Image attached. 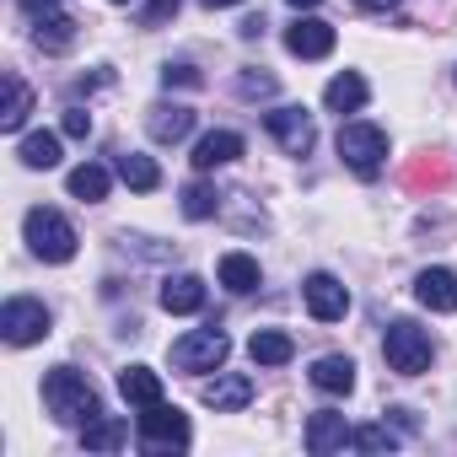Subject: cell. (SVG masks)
<instances>
[{"instance_id":"cell-32","label":"cell","mask_w":457,"mask_h":457,"mask_svg":"<svg viewBox=\"0 0 457 457\" xmlns=\"http://www.w3.org/2000/svg\"><path fill=\"white\" fill-rule=\"evenodd\" d=\"M162 87H167V92H172V87H204V76H199L188 60H167V65H162Z\"/></svg>"},{"instance_id":"cell-8","label":"cell","mask_w":457,"mask_h":457,"mask_svg":"<svg viewBox=\"0 0 457 457\" xmlns=\"http://www.w3.org/2000/svg\"><path fill=\"white\" fill-rule=\"evenodd\" d=\"M264 129H270L291 156H312V145H318V124H312V113H307L302 103L270 108V113H264Z\"/></svg>"},{"instance_id":"cell-35","label":"cell","mask_w":457,"mask_h":457,"mask_svg":"<svg viewBox=\"0 0 457 457\" xmlns=\"http://www.w3.org/2000/svg\"><path fill=\"white\" fill-rule=\"evenodd\" d=\"M22 12H28L33 22H44V17H54V12H60V0H22Z\"/></svg>"},{"instance_id":"cell-15","label":"cell","mask_w":457,"mask_h":457,"mask_svg":"<svg viewBox=\"0 0 457 457\" xmlns=\"http://www.w3.org/2000/svg\"><path fill=\"white\" fill-rule=\"evenodd\" d=\"M414 296H420V307H430V312H457V270H446V264L420 270Z\"/></svg>"},{"instance_id":"cell-21","label":"cell","mask_w":457,"mask_h":457,"mask_svg":"<svg viewBox=\"0 0 457 457\" xmlns=\"http://www.w3.org/2000/svg\"><path fill=\"white\" fill-rule=\"evenodd\" d=\"M113 172H119L135 194H151V188L162 183V167H156L151 156H140V151H119V156H113Z\"/></svg>"},{"instance_id":"cell-27","label":"cell","mask_w":457,"mask_h":457,"mask_svg":"<svg viewBox=\"0 0 457 457\" xmlns=\"http://www.w3.org/2000/svg\"><path fill=\"white\" fill-rule=\"evenodd\" d=\"M17 156H22V167H33V172H49V167H60V135L38 129V135H28V140L17 145Z\"/></svg>"},{"instance_id":"cell-26","label":"cell","mask_w":457,"mask_h":457,"mask_svg":"<svg viewBox=\"0 0 457 457\" xmlns=\"http://www.w3.org/2000/svg\"><path fill=\"white\" fill-rule=\"evenodd\" d=\"M28 113H33V92H28V81H22V76H6V108H0V129L17 135V129L28 124Z\"/></svg>"},{"instance_id":"cell-17","label":"cell","mask_w":457,"mask_h":457,"mask_svg":"<svg viewBox=\"0 0 457 457\" xmlns=\"http://www.w3.org/2000/svg\"><path fill=\"white\" fill-rule=\"evenodd\" d=\"M366 97H371V87H366L361 71H339V76L323 87V108H328V113H361Z\"/></svg>"},{"instance_id":"cell-16","label":"cell","mask_w":457,"mask_h":457,"mask_svg":"<svg viewBox=\"0 0 457 457\" xmlns=\"http://www.w3.org/2000/svg\"><path fill=\"white\" fill-rule=\"evenodd\" d=\"M243 156V135L237 129H210V135H199V145H194V167L199 172H215V167H226V162H237Z\"/></svg>"},{"instance_id":"cell-4","label":"cell","mask_w":457,"mask_h":457,"mask_svg":"<svg viewBox=\"0 0 457 457\" xmlns=\"http://www.w3.org/2000/svg\"><path fill=\"white\" fill-rule=\"evenodd\" d=\"M334 145H339V162H345L355 178H377V172H382V162H387V135H382L377 124H366V119L339 124Z\"/></svg>"},{"instance_id":"cell-37","label":"cell","mask_w":457,"mask_h":457,"mask_svg":"<svg viewBox=\"0 0 457 457\" xmlns=\"http://www.w3.org/2000/svg\"><path fill=\"white\" fill-rule=\"evenodd\" d=\"M264 28H270V22H264V17H248V22H243V38H259V33H264Z\"/></svg>"},{"instance_id":"cell-1","label":"cell","mask_w":457,"mask_h":457,"mask_svg":"<svg viewBox=\"0 0 457 457\" xmlns=\"http://www.w3.org/2000/svg\"><path fill=\"white\" fill-rule=\"evenodd\" d=\"M44 403H49V414H54L60 425H92V420L103 414L97 387H92L76 366H54V371L44 377Z\"/></svg>"},{"instance_id":"cell-23","label":"cell","mask_w":457,"mask_h":457,"mask_svg":"<svg viewBox=\"0 0 457 457\" xmlns=\"http://www.w3.org/2000/svg\"><path fill=\"white\" fill-rule=\"evenodd\" d=\"M248 355H253V366H286V361L296 355V345H291V334H280V328H259V334L248 339Z\"/></svg>"},{"instance_id":"cell-34","label":"cell","mask_w":457,"mask_h":457,"mask_svg":"<svg viewBox=\"0 0 457 457\" xmlns=\"http://www.w3.org/2000/svg\"><path fill=\"white\" fill-rule=\"evenodd\" d=\"M65 135L71 140H87L92 135V113L87 108H65Z\"/></svg>"},{"instance_id":"cell-24","label":"cell","mask_w":457,"mask_h":457,"mask_svg":"<svg viewBox=\"0 0 457 457\" xmlns=\"http://www.w3.org/2000/svg\"><path fill=\"white\" fill-rule=\"evenodd\" d=\"M124 441H129V425L113 420V414H97L92 425H81V446L87 452H119Z\"/></svg>"},{"instance_id":"cell-14","label":"cell","mask_w":457,"mask_h":457,"mask_svg":"<svg viewBox=\"0 0 457 457\" xmlns=\"http://www.w3.org/2000/svg\"><path fill=\"white\" fill-rule=\"evenodd\" d=\"M145 129H151V140L178 145V140L194 135V108H183V103H156V108H145Z\"/></svg>"},{"instance_id":"cell-13","label":"cell","mask_w":457,"mask_h":457,"mask_svg":"<svg viewBox=\"0 0 457 457\" xmlns=\"http://www.w3.org/2000/svg\"><path fill=\"white\" fill-rule=\"evenodd\" d=\"M350 420L345 414H334V409H318L312 420H307V452L312 457H328V452H345L350 446Z\"/></svg>"},{"instance_id":"cell-12","label":"cell","mask_w":457,"mask_h":457,"mask_svg":"<svg viewBox=\"0 0 457 457\" xmlns=\"http://www.w3.org/2000/svg\"><path fill=\"white\" fill-rule=\"evenodd\" d=\"M199 398H204V409H215V414H237V409H248V403H253V382H248L243 371H226V377L204 382V387H199Z\"/></svg>"},{"instance_id":"cell-10","label":"cell","mask_w":457,"mask_h":457,"mask_svg":"<svg viewBox=\"0 0 457 457\" xmlns=\"http://www.w3.org/2000/svg\"><path fill=\"white\" fill-rule=\"evenodd\" d=\"M452 178H457V167H452L446 151H420V156L403 162V183L414 194H441V188H452Z\"/></svg>"},{"instance_id":"cell-40","label":"cell","mask_w":457,"mask_h":457,"mask_svg":"<svg viewBox=\"0 0 457 457\" xmlns=\"http://www.w3.org/2000/svg\"><path fill=\"white\" fill-rule=\"evenodd\" d=\"M113 6H129V0H113Z\"/></svg>"},{"instance_id":"cell-9","label":"cell","mask_w":457,"mask_h":457,"mask_svg":"<svg viewBox=\"0 0 457 457\" xmlns=\"http://www.w3.org/2000/svg\"><path fill=\"white\" fill-rule=\"evenodd\" d=\"M302 296H307V312H312L318 323H339V318L350 312V291H345V280H334L328 270H318V275H307V286H302Z\"/></svg>"},{"instance_id":"cell-30","label":"cell","mask_w":457,"mask_h":457,"mask_svg":"<svg viewBox=\"0 0 457 457\" xmlns=\"http://www.w3.org/2000/svg\"><path fill=\"white\" fill-rule=\"evenodd\" d=\"M275 92H280V81H275L270 71H243V76H237V97H243V103H270Z\"/></svg>"},{"instance_id":"cell-3","label":"cell","mask_w":457,"mask_h":457,"mask_svg":"<svg viewBox=\"0 0 457 457\" xmlns=\"http://www.w3.org/2000/svg\"><path fill=\"white\" fill-rule=\"evenodd\" d=\"M382 355H387V371H398V377H420V371H430V361H436L430 328H420L414 318L387 323V334H382Z\"/></svg>"},{"instance_id":"cell-6","label":"cell","mask_w":457,"mask_h":457,"mask_svg":"<svg viewBox=\"0 0 457 457\" xmlns=\"http://www.w3.org/2000/svg\"><path fill=\"white\" fill-rule=\"evenodd\" d=\"M0 339L6 345H38V339H49V307L44 302H33V296H12L6 307H0Z\"/></svg>"},{"instance_id":"cell-20","label":"cell","mask_w":457,"mask_h":457,"mask_svg":"<svg viewBox=\"0 0 457 457\" xmlns=\"http://www.w3.org/2000/svg\"><path fill=\"white\" fill-rule=\"evenodd\" d=\"M312 387L318 393H350L355 387V361L350 355H318L312 361Z\"/></svg>"},{"instance_id":"cell-19","label":"cell","mask_w":457,"mask_h":457,"mask_svg":"<svg viewBox=\"0 0 457 457\" xmlns=\"http://www.w3.org/2000/svg\"><path fill=\"white\" fill-rule=\"evenodd\" d=\"M119 393H124V403L151 409V403H162V377L151 366H124L119 371Z\"/></svg>"},{"instance_id":"cell-38","label":"cell","mask_w":457,"mask_h":457,"mask_svg":"<svg viewBox=\"0 0 457 457\" xmlns=\"http://www.w3.org/2000/svg\"><path fill=\"white\" fill-rule=\"evenodd\" d=\"M199 6H210V12H220V6H237V0H199Z\"/></svg>"},{"instance_id":"cell-31","label":"cell","mask_w":457,"mask_h":457,"mask_svg":"<svg viewBox=\"0 0 457 457\" xmlns=\"http://www.w3.org/2000/svg\"><path fill=\"white\" fill-rule=\"evenodd\" d=\"M350 446H361V452H393V446H398V436H393L387 425H361V430L350 436Z\"/></svg>"},{"instance_id":"cell-33","label":"cell","mask_w":457,"mask_h":457,"mask_svg":"<svg viewBox=\"0 0 457 457\" xmlns=\"http://www.w3.org/2000/svg\"><path fill=\"white\" fill-rule=\"evenodd\" d=\"M178 6H183V0H151V6L140 12V28H162V22H172Z\"/></svg>"},{"instance_id":"cell-11","label":"cell","mask_w":457,"mask_h":457,"mask_svg":"<svg viewBox=\"0 0 457 457\" xmlns=\"http://www.w3.org/2000/svg\"><path fill=\"white\" fill-rule=\"evenodd\" d=\"M286 49H291L296 60H328V54H334V28H328L323 17H296V22L286 28Z\"/></svg>"},{"instance_id":"cell-25","label":"cell","mask_w":457,"mask_h":457,"mask_svg":"<svg viewBox=\"0 0 457 457\" xmlns=\"http://www.w3.org/2000/svg\"><path fill=\"white\" fill-rule=\"evenodd\" d=\"M33 44H38L44 54H65V49L76 44V17H65V12L44 17V22L33 28Z\"/></svg>"},{"instance_id":"cell-7","label":"cell","mask_w":457,"mask_h":457,"mask_svg":"<svg viewBox=\"0 0 457 457\" xmlns=\"http://www.w3.org/2000/svg\"><path fill=\"white\" fill-rule=\"evenodd\" d=\"M226 355H232V339H226L220 328H194L172 345V366L178 371H215L226 366Z\"/></svg>"},{"instance_id":"cell-18","label":"cell","mask_w":457,"mask_h":457,"mask_svg":"<svg viewBox=\"0 0 457 457\" xmlns=\"http://www.w3.org/2000/svg\"><path fill=\"white\" fill-rule=\"evenodd\" d=\"M162 307L178 312V318H183V312H199V307H204V280H199V275H167V280H162Z\"/></svg>"},{"instance_id":"cell-39","label":"cell","mask_w":457,"mask_h":457,"mask_svg":"<svg viewBox=\"0 0 457 457\" xmlns=\"http://www.w3.org/2000/svg\"><path fill=\"white\" fill-rule=\"evenodd\" d=\"M291 6H296V12H312V6H323V0H291Z\"/></svg>"},{"instance_id":"cell-2","label":"cell","mask_w":457,"mask_h":457,"mask_svg":"<svg viewBox=\"0 0 457 457\" xmlns=\"http://www.w3.org/2000/svg\"><path fill=\"white\" fill-rule=\"evenodd\" d=\"M22 237H28L33 259H44V264H71V259H76V243H81V237H76V226H71L60 210H49V204L28 210Z\"/></svg>"},{"instance_id":"cell-36","label":"cell","mask_w":457,"mask_h":457,"mask_svg":"<svg viewBox=\"0 0 457 457\" xmlns=\"http://www.w3.org/2000/svg\"><path fill=\"white\" fill-rule=\"evenodd\" d=\"M355 6H361V12H393L398 0H355Z\"/></svg>"},{"instance_id":"cell-5","label":"cell","mask_w":457,"mask_h":457,"mask_svg":"<svg viewBox=\"0 0 457 457\" xmlns=\"http://www.w3.org/2000/svg\"><path fill=\"white\" fill-rule=\"evenodd\" d=\"M135 441H140V452L167 457V452H183L194 441V430H188V414H178L172 403H151V409H140Z\"/></svg>"},{"instance_id":"cell-22","label":"cell","mask_w":457,"mask_h":457,"mask_svg":"<svg viewBox=\"0 0 457 457\" xmlns=\"http://www.w3.org/2000/svg\"><path fill=\"white\" fill-rule=\"evenodd\" d=\"M259 259H248V253H226L220 259V286L232 291V296H248V291H259Z\"/></svg>"},{"instance_id":"cell-28","label":"cell","mask_w":457,"mask_h":457,"mask_svg":"<svg viewBox=\"0 0 457 457\" xmlns=\"http://www.w3.org/2000/svg\"><path fill=\"white\" fill-rule=\"evenodd\" d=\"M71 194L81 199V204H97V199H108V167H97V162H81L71 178Z\"/></svg>"},{"instance_id":"cell-29","label":"cell","mask_w":457,"mask_h":457,"mask_svg":"<svg viewBox=\"0 0 457 457\" xmlns=\"http://www.w3.org/2000/svg\"><path fill=\"white\" fill-rule=\"evenodd\" d=\"M178 210H183L188 220H210V215L220 210V194H215L210 183H188V188L178 194Z\"/></svg>"}]
</instances>
